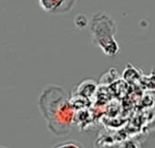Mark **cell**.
Instances as JSON below:
<instances>
[{"mask_svg": "<svg viewBox=\"0 0 155 148\" xmlns=\"http://www.w3.org/2000/svg\"><path fill=\"white\" fill-rule=\"evenodd\" d=\"M120 148H140V146L137 141L128 140V141H125L124 143H121Z\"/></svg>", "mask_w": 155, "mask_h": 148, "instance_id": "9c48e42d", "label": "cell"}, {"mask_svg": "<svg viewBox=\"0 0 155 148\" xmlns=\"http://www.w3.org/2000/svg\"><path fill=\"white\" fill-rule=\"evenodd\" d=\"M40 8L50 15H64L72 10L77 0H37Z\"/></svg>", "mask_w": 155, "mask_h": 148, "instance_id": "3957f363", "label": "cell"}, {"mask_svg": "<svg viewBox=\"0 0 155 148\" xmlns=\"http://www.w3.org/2000/svg\"><path fill=\"white\" fill-rule=\"evenodd\" d=\"M141 79L143 81L144 85L146 86L148 90L155 91V69H153L151 73L147 77H144V75H142Z\"/></svg>", "mask_w": 155, "mask_h": 148, "instance_id": "8992f818", "label": "cell"}, {"mask_svg": "<svg viewBox=\"0 0 155 148\" xmlns=\"http://www.w3.org/2000/svg\"><path fill=\"white\" fill-rule=\"evenodd\" d=\"M135 76H138L139 78H141L142 74L140 73V70L139 69H137L134 66H132L131 64L128 63L125 70L123 71V77H124V79L130 81V80H131V78L135 79L136 78Z\"/></svg>", "mask_w": 155, "mask_h": 148, "instance_id": "5b68a950", "label": "cell"}, {"mask_svg": "<svg viewBox=\"0 0 155 148\" xmlns=\"http://www.w3.org/2000/svg\"><path fill=\"white\" fill-rule=\"evenodd\" d=\"M94 45L99 47L105 55L114 57L120 50L115 39L117 25L111 16L105 12L94 13L89 22Z\"/></svg>", "mask_w": 155, "mask_h": 148, "instance_id": "7a4b0ae2", "label": "cell"}, {"mask_svg": "<svg viewBox=\"0 0 155 148\" xmlns=\"http://www.w3.org/2000/svg\"><path fill=\"white\" fill-rule=\"evenodd\" d=\"M75 25L80 28V29H84L89 25L90 20L88 19V17L84 14H78L75 18Z\"/></svg>", "mask_w": 155, "mask_h": 148, "instance_id": "ba28073f", "label": "cell"}, {"mask_svg": "<svg viewBox=\"0 0 155 148\" xmlns=\"http://www.w3.org/2000/svg\"><path fill=\"white\" fill-rule=\"evenodd\" d=\"M64 92L58 87L44 90L39 99V107L48 121V128L58 135H64L75 120V108L65 99Z\"/></svg>", "mask_w": 155, "mask_h": 148, "instance_id": "6da1fadb", "label": "cell"}, {"mask_svg": "<svg viewBox=\"0 0 155 148\" xmlns=\"http://www.w3.org/2000/svg\"><path fill=\"white\" fill-rule=\"evenodd\" d=\"M52 148H84V147L80 142L69 140V141H66V142L58 143V144L54 145Z\"/></svg>", "mask_w": 155, "mask_h": 148, "instance_id": "52a82bcc", "label": "cell"}, {"mask_svg": "<svg viewBox=\"0 0 155 148\" xmlns=\"http://www.w3.org/2000/svg\"><path fill=\"white\" fill-rule=\"evenodd\" d=\"M0 148H8V147H5V146H0Z\"/></svg>", "mask_w": 155, "mask_h": 148, "instance_id": "30bf717a", "label": "cell"}, {"mask_svg": "<svg viewBox=\"0 0 155 148\" xmlns=\"http://www.w3.org/2000/svg\"><path fill=\"white\" fill-rule=\"evenodd\" d=\"M97 90V85L96 82L92 80H87L80 84V86L78 87L77 93L80 97L82 98H90L92 96Z\"/></svg>", "mask_w": 155, "mask_h": 148, "instance_id": "277c9868", "label": "cell"}]
</instances>
